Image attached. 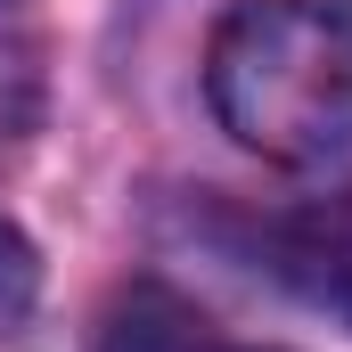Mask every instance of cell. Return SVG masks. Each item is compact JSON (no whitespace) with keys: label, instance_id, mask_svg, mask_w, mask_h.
Here are the masks:
<instances>
[{"label":"cell","instance_id":"6da1fadb","mask_svg":"<svg viewBox=\"0 0 352 352\" xmlns=\"http://www.w3.org/2000/svg\"><path fill=\"white\" fill-rule=\"evenodd\" d=\"M205 90L221 131L270 164H336L352 148V41L311 0H238L213 25Z\"/></svg>","mask_w":352,"mask_h":352},{"label":"cell","instance_id":"7a4b0ae2","mask_svg":"<svg viewBox=\"0 0 352 352\" xmlns=\"http://www.w3.org/2000/svg\"><path fill=\"white\" fill-rule=\"evenodd\" d=\"M270 254H278V278L303 287L320 311H336L352 328V197H328V205H303L270 230Z\"/></svg>","mask_w":352,"mask_h":352},{"label":"cell","instance_id":"3957f363","mask_svg":"<svg viewBox=\"0 0 352 352\" xmlns=\"http://www.w3.org/2000/svg\"><path fill=\"white\" fill-rule=\"evenodd\" d=\"M197 328H205V320H197L188 303H173L164 287H131V303H123L115 328H107V352H205Z\"/></svg>","mask_w":352,"mask_h":352},{"label":"cell","instance_id":"277c9868","mask_svg":"<svg viewBox=\"0 0 352 352\" xmlns=\"http://www.w3.org/2000/svg\"><path fill=\"white\" fill-rule=\"evenodd\" d=\"M25 303H33V254L16 230H0V320H16Z\"/></svg>","mask_w":352,"mask_h":352},{"label":"cell","instance_id":"5b68a950","mask_svg":"<svg viewBox=\"0 0 352 352\" xmlns=\"http://www.w3.org/2000/svg\"><path fill=\"white\" fill-rule=\"evenodd\" d=\"M328 16H336V25H344V41H352V0H336V8H328Z\"/></svg>","mask_w":352,"mask_h":352},{"label":"cell","instance_id":"8992f818","mask_svg":"<svg viewBox=\"0 0 352 352\" xmlns=\"http://www.w3.org/2000/svg\"><path fill=\"white\" fill-rule=\"evenodd\" d=\"M205 352H213V344H205Z\"/></svg>","mask_w":352,"mask_h":352}]
</instances>
